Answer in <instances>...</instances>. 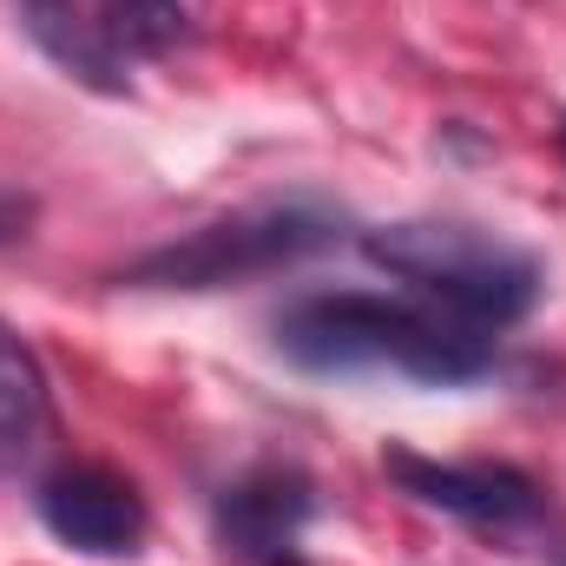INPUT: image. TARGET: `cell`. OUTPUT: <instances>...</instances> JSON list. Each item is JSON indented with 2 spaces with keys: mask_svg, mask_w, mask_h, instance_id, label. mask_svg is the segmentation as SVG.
<instances>
[{
  "mask_svg": "<svg viewBox=\"0 0 566 566\" xmlns=\"http://www.w3.org/2000/svg\"><path fill=\"white\" fill-rule=\"evenodd\" d=\"M336 238H343V211H329L316 198H264V205L224 211L185 238L139 251L119 271V283H133V290H231V283L296 271V264L323 258Z\"/></svg>",
  "mask_w": 566,
  "mask_h": 566,
  "instance_id": "cell-3",
  "label": "cell"
},
{
  "mask_svg": "<svg viewBox=\"0 0 566 566\" xmlns=\"http://www.w3.org/2000/svg\"><path fill=\"white\" fill-rule=\"evenodd\" d=\"M33 224H40V198H33V191H20V185H0V251L27 244V238H33Z\"/></svg>",
  "mask_w": 566,
  "mask_h": 566,
  "instance_id": "cell-10",
  "label": "cell"
},
{
  "mask_svg": "<svg viewBox=\"0 0 566 566\" xmlns=\"http://www.w3.org/2000/svg\"><path fill=\"white\" fill-rule=\"evenodd\" d=\"M46 534L73 554H93V560H133L151 534V507H145L139 481L106 468V461H66L40 481L33 494Z\"/></svg>",
  "mask_w": 566,
  "mask_h": 566,
  "instance_id": "cell-5",
  "label": "cell"
},
{
  "mask_svg": "<svg viewBox=\"0 0 566 566\" xmlns=\"http://www.w3.org/2000/svg\"><path fill=\"white\" fill-rule=\"evenodd\" d=\"M53 441V389L33 356V343L0 323V481L33 468Z\"/></svg>",
  "mask_w": 566,
  "mask_h": 566,
  "instance_id": "cell-7",
  "label": "cell"
},
{
  "mask_svg": "<svg viewBox=\"0 0 566 566\" xmlns=\"http://www.w3.org/2000/svg\"><path fill=\"white\" fill-rule=\"evenodd\" d=\"M93 33L119 66L171 53L191 33V0H93Z\"/></svg>",
  "mask_w": 566,
  "mask_h": 566,
  "instance_id": "cell-9",
  "label": "cell"
},
{
  "mask_svg": "<svg viewBox=\"0 0 566 566\" xmlns=\"http://www.w3.org/2000/svg\"><path fill=\"white\" fill-rule=\"evenodd\" d=\"M560 151H566V119H560Z\"/></svg>",
  "mask_w": 566,
  "mask_h": 566,
  "instance_id": "cell-11",
  "label": "cell"
},
{
  "mask_svg": "<svg viewBox=\"0 0 566 566\" xmlns=\"http://www.w3.org/2000/svg\"><path fill=\"white\" fill-rule=\"evenodd\" d=\"M382 474L416 507H434V514L481 527V534H514V527H534L547 514V488L514 461H434L416 448H389Z\"/></svg>",
  "mask_w": 566,
  "mask_h": 566,
  "instance_id": "cell-4",
  "label": "cell"
},
{
  "mask_svg": "<svg viewBox=\"0 0 566 566\" xmlns=\"http://www.w3.org/2000/svg\"><path fill=\"white\" fill-rule=\"evenodd\" d=\"M363 258L389 277L416 283L434 310H448L454 323L494 336L534 316L547 271L534 251L507 244L501 231L461 224V218H396L363 231Z\"/></svg>",
  "mask_w": 566,
  "mask_h": 566,
  "instance_id": "cell-2",
  "label": "cell"
},
{
  "mask_svg": "<svg viewBox=\"0 0 566 566\" xmlns=\"http://www.w3.org/2000/svg\"><path fill=\"white\" fill-rule=\"evenodd\" d=\"M554 566H566V554H560V560H554Z\"/></svg>",
  "mask_w": 566,
  "mask_h": 566,
  "instance_id": "cell-12",
  "label": "cell"
},
{
  "mask_svg": "<svg viewBox=\"0 0 566 566\" xmlns=\"http://www.w3.org/2000/svg\"><path fill=\"white\" fill-rule=\"evenodd\" d=\"M13 20L53 66H66V80H80L93 93H126V66L99 46L93 13L80 0H13Z\"/></svg>",
  "mask_w": 566,
  "mask_h": 566,
  "instance_id": "cell-8",
  "label": "cell"
},
{
  "mask_svg": "<svg viewBox=\"0 0 566 566\" xmlns=\"http://www.w3.org/2000/svg\"><path fill=\"white\" fill-rule=\"evenodd\" d=\"M283 363L310 369V376H363V369H389V376H416L434 389L474 382L494 369V336L454 323L434 303H402V296H376V290H316L277 310L271 323Z\"/></svg>",
  "mask_w": 566,
  "mask_h": 566,
  "instance_id": "cell-1",
  "label": "cell"
},
{
  "mask_svg": "<svg viewBox=\"0 0 566 566\" xmlns=\"http://www.w3.org/2000/svg\"><path fill=\"white\" fill-rule=\"evenodd\" d=\"M316 521V481L290 461H264L251 474H238L218 507V547L238 566H303V527Z\"/></svg>",
  "mask_w": 566,
  "mask_h": 566,
  "instance_id": "cell-6",
  "label": "cell"
}]
</instances>
